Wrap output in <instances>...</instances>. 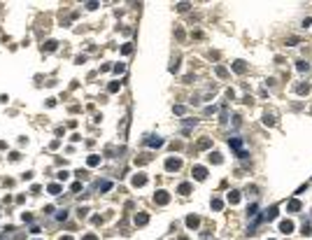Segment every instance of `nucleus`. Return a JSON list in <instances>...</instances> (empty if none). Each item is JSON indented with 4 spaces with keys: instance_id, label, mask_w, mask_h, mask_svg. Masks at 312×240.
<instances>
[{
    "instance_id": "obj_1",
    "label": "nucleus",
    "mask_w": 312,
    "mask_h": 240,
    "mask_svg": "<svg viewBox=\"0 0 312 240\" xmlns=\"http://www.w3.org/2000/svg\"><path fill=\"white\" fill-rule=\"evenodd\" d=\"M165 168H168V170H177V168H179V161H177V159H168Z\"/></svg>"
},
{
    "instance_id": "obj_2",
    "label": "nucleus",
    "mask_w": 312,
    "mask_h": 240,
    "mask_svg": "<svg viewBox=\"0 0 312 240\" xmlns=\"http://www.w3.org/2000/svg\"><path fill=\"white\" fill-rule=\"evenodd\" d=\"M282 233H291V229H293V224H291V221H282Z\"/></svg>"
},
{
    "instance_id": "obj_3",
    "label": "nucleus",
    "mask_w": 312,
    "mask_h": 240,
    "mask_svg": "<svg viewBox=\"0 0 312 240\" xmlns=\"http://www.w3.org/2000/svg\"><path fill=\"white\" fill-rule=\"evenodd\" d=\"M193 173H196V177H198V180H205V168H196Z\"/></svg>"
},
{
    "instance_id": "obj_4",
    "label": "nucleus",
    "mask_w": 312,
    "mask_h": 240,
    "mask_svg": "<svg viewBox=\"0 0 312 240\" xmlns=\"http://www.w3.org/2000/svg\"><path fill=\"white\" fill-rule=\"evenodd\" d=\"M145 182H147V180H145V177H142V175H140V177H135V180H133V184H135V186H142V184H145Z\"/></svg>"
},
{
    "instance_id": "obj_5",
    "label": "nucleus",
    "mask_w": 312,
    "mask_h": 240,
    "mask_svg": "<svg viewBox=\"0 0 312 240\" xmlns=\"http://www.w3.org/2000/svg\"><path fill=\"white\" fill-rule=\"evenodd\" d=\"M186 224L193 229V226H198V219H196V217H189V219H186Z\"/></svg>"
},
{
    "instance_id": "obj_6",
    "label": "nucleus",
    "mask_w": 312,
    "mask_h": 240,
    "mask_svg": "<svg viewBox=\"0 0 312 240\" xmlns=\"http://www.w3.org/2000/svg\"><path fill=\"white\" fill-rule=\"evenodd\" d=\"M233 68H235L238 72H245V65H242V61H235V65H233Z\"/></svg>"
},
{
    "instance_id": "obj_7",
    "label": "nucleus",
    "mask_w": 312,
    "mask_h": 240,
    "mask_svg": "<svg viewBox=\"0 0 312 240\" xmlns=\"http://www.w3.org/2000/svg\"><path fill=\"white\" fill-rule=\"evenodd\" d=\"M49 191H51V194H58V191H61V186H58V184H51V186H49Z\"/></svg>"
},
{
    "instance_id": "obj_8",
    "label": "nucleus",
    "mask_w": 312,
    "mask_h": 240,
    "mask_svg": "<svg viewBox=\"0 0 312 240\" xmlns=\"http://www.w3.org/2000/svg\"><path fill=\"white\" fill-rule=\"evenodd\" d=\"M298 208H301L298 200H291V203H289V210H298Z\"/></svg>"
},
{
    "instance_id": "obj_9",
    "label": "nucleus",
    "mask_w": 312,
    "mask_h": 240,
    "mask_svg": "<svg viewBox=\"0 0 312 240\" xmlns=\"http://www.w3.org/2000/svg\"><path fill=\"white\" fill-rule=\"evenodd\" d=\"M179 191H182V194H186V191H191V186H189V184H182V186H179Z\"/></svg>"
},
{
    "instance_id": "obj_10",
    "label": "nucleus",
    "mask_w": 312,
    "mask_h": 240,
    "mask_svg": "<svg viewBox=\"0 0 312 240\" xmlns=\"http://www.w3.org/2000/svg\"><path fill=\"white\" fill-rule=\"evenodd\" d=\"M135 221H137V224H145V221H147V217H145V215H140V217H135Z\"/></svg>"
}]
</instances>
